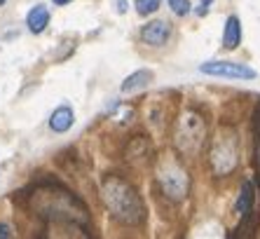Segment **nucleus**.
<instances>
[{"label": "nucleus", "mask_w": 260, "mask_h": 239, "mask_svg": "<svg viewBox=\"0 0 260 239\" xmlns=\"http://www.w3.org/2000/svg\"><path fill=\"white\" fill-rule=\"evenodd\" d=\"M26 206H28L38 218L47 223H59V225H89V211L85 202L75 197L71 190L56 186V183H43L36 186L26 195Z\"/></svg>", "instance_id": "f257e3e1"}, {"label": "nucleus", "mask_w": 260, "mask_h": 239, "mask_svg": "<svg viewBox=\"0 0 260 239\" xmlns=\"http://www.w3.org/2000/svg\"><path fill=\"white\" fill-rule=\"evenodd\" d=\"M101 199L108 214L122 225L136 227L145 221V204L139 190L122 176L110 173L101 181Z\"/></svg>", "instance_id": "f03ea898"}, {"label": "nucleus", "mask_w": 260, "mask_h": 239, "mask_svg": "<svg viewBox=\"0 0 260 239\" xmlns=\"http://www.w3.org/2000/svg\"><path fill=\"white\" fill-rule=\"evenodd\" d=\"M206 138V122L200 113L194 110H185L181 117L176 120L174 127V145L181 155H197L204 148Z\"/></svg>", "instance_id": "7ed1b4c3"}, {"label": "nucleus", "mask_w": 260, "mask_h": 239, "mask_svg": "<svg viewBox=\"0 0 260 239\" xmlns=\"http://www.w3.org/2000/svg\"><path fill=\"white\" fill-rule=\"evenodd\" d=\"M155 178L162 190L164 197H169L171 202H183L190 192V176L188 171L181 167V162L174 157H164L157 162L155 169Z\"/></svg>", "instance_id": "20e7f679"}, {"label": "nucleus", "mask_w": 260, "mask_h": 239, "mask_svg": "<svg viewBox=\"0 0 260 239\" xmlns=\"http://www.w3.org/2000/svg\"><path fill=\"white\" fill-rule=\"evenodd\" d=\"M211 167L216 176H228L237 169L239 162V143H237V134L232 129H220L211 145Z\"/></svg>", "instance_id": "39448f33"}, {"label": "nucleus", "mask_w": 260, "mask_h": 239, "mask_svg": "<svg viewBox=\"0 0 260 239\" xmlns=\"http://www.w3.org/2000/svg\"><path fill=\"white\" fill-rule=\"evenodd\" d=\"M200 71L204 75H216V78H230V80H253L258 73L246 64L237 61H206L202 64Z\"/></svg>", "instance_id": "423d86ee"}, {"label": "nucleus", "mask_w": 260, "mask_h": 239, "mask_svg": "<svg viewBox=\"0 0 260 239\" xmlns=\"http://www.w3.org/2000/svg\"><path fill=\"white\" fill-rule=\"evenodd\" d=\"M169 38H171V24L169 21H162V19L150 21V24H145L141 28V40L145 45H150V47H162V45H167Z\"/></svg>", "instance_id": "0eeeda50"}, {"label": "nucleus", "mask_w": 260, "mask_h": 239, "mask_svg": "<svg viewBox=\"0 0 260 239\" xmlns=\"http://www.w3.org/2000/svg\"><path fill=\"white\" fill-rule=\"evenodd\" d=\"M73 122H75L73 108L71 106H59L54 113H52V117H49V129L56 132V134H63L73 127Z\"/></svg>", "instance_id": "6e6552de"}, {"label": "nucleus", "mask_w": 260, "mask_h": 239, "mask_svg": "<svg viewBox=\"0 0 260 239\" xmlns=\"http://www.w3.org/2000/svg\"><path fill=\"white\" fill-rule=\"evenodd\" d=\"M152 82V71H148V68H141V71L132 73L124 82H122V94H134V92H139V89H145L148 84Z\"/></svg>", "instance_id": "1a4fd4ad"}, {"label": "nucleus", "mask_w": 260, "mask_h": 239, "mask_svg": "<svg viewBox=\"0 0 260 239\" xmlns=\"http://www.w3.org/2000/svg\"><path fill=\"white\" fill-rule=\"evenodd\" d=\"M49 24V10L45 5H36L30 7V12L26 14V26H28L30 33H43Z\"/></svg>", "instance_id": "9d476101"}, {"label": "nucleus", "mask_w": 260, "mask_h": 239, "mask_svg": "<svg viewBox=\"0 0 260 239\" xmlns=\"http://www.w3.org/2000/svg\"><path fill=\"white\" fill-rule=\"evenodd\" d=\"M242 42V24H239V17H228L225 21V31H223V45L225 49H237V45Z\"/></svg>", "instance_id": "9b49d317"}, {"label": "nucleus", "mask_w": 260, "mask_h": 239, "mask_svg": "<svg viewBox=\"0 0 260 239\" xmlns=\"http://www.w3.org/2000/svg\"><path fill=\"white\" fill-rule=\"evenodd\" d=\"M253 202H255V188L251 181H244L242 183V190H239V197H237V214L248 216L253 211Z\"/></svg>", "instance_id": "f8f14e48"}, {"label": "nucleus", "mask_w": 260, "mask_h": 239, "mask_svg": "<svg viewBox=\"0 0 260 239\" xmlns=\"http://www.w3.org/2000/svg\"><path fill=\"white\" fill-rule=\"evenodd\" d=\"M148 138H143V136H136V138H132L129 141V145H127V160H139V157H145L148 155Z\"/></svg>", "instance_id": "ddd939ff"}, {"label": "nucleus", "mask_w": 260, "mask_h": 239, "mask_svg": "<svg viewBox=\"0 0 260 239\" xmlns=\"http://www.w3.org/2000/svg\"><path fill=\"white\" fill-rule=\"evenodd\" d=\"M159 3H162V0H136V12H139L141 17H148V14L157 12Z\"/></svg>", "instance_id": "4468645a"}, {"label": "nucleus", "mask_w": 260, "mask_h": 239, "mask_svg": "<svg viewBox=\"0 0 260 239\" xmlns=\"http://www.w3.org/2000/svg\"><path fill=\"white\" fill-rule=\"evenodd\" d=\"M255 169H258V178H260V106L255 113Z\"/></svg>", "instance_id": "2eb2a0df"}, {"label": "nucleus", "mask_w": 260, "mask_h": 239, "mask_svg": "<svg viewBox=\"0 0 260 239\" xmlns=\"http://www.w3.org/2000/svg\"><path fill=\"white\" fill-rule=\"evenodd\" d=\"M169 7L174 10V14L185 17L190 12V0H169Z\"/></svg>", "instance_id": "dca6fc26"}, {"label": "nucleus", "mask_w": 260, "mask_h": 239, "mask_svg": "<svg viewBox=\"0 0 260 239\" xmlns=\"http://www.w3.org/2000/svg\"><path fill=\"white\" fill-rule=\"evenodd\" d=\"M7 237H12V230H10V225L0 223V239H7Z\"/></svg>", "instance_id": "f3484780"}, {"label": "nucleus", "mask_w": 260, "mask_h": 239, "mask_svg": "<svg viewBox=\"0 0 260 239\" xmlns=\"http://www.w3.org/2000/svg\"><path fill=\"white\" fill-rule=\"evenodd\" d=\"M117 12L120 14L127 12V0H117Z\"/></svg>", "instance_id": "a211bd4d"}, {"label": "nucleus", "mask_w": 260, "mask_h": 239, "mask_svg": "<svg viewBox=\"0 0 260 239\" xmlns=\"http://www.w3.org/2000/svg\"><path fill=\"white\" fill-rule=\"evenodd\" d=\"M68 3H73V0H54V5H68Z\"/></svg>", "instance_id": "6ab92c4d"}, {"label": "nucleus", "mask_w": 260, "mask_h": 239, "mask_svg": "<svg viewBox=\"0 0 260 239\" xmlns=\"http://www.w3.org/2000/svg\"><path fill=\"white\" fill-rule=\"evenodd\" d=\"M202 5H206V7H209V5H211V0H202Z\"/></svg>", "instance_id": "aec40b11"}, {"label": "nucleus", "mask_w": 260, "mask_h": 239, "mask_svg": "<svg viewBox=\"0 0 260 239\" xmlns=\"http://www.w3.org/2000/svg\"><path fill=\"white\" fill-rule=\"evenodd\" d=\"M3 3H5V0H0V5H3Z\"/></svg>", "instance_id": "412c9836"}]
</instances>
